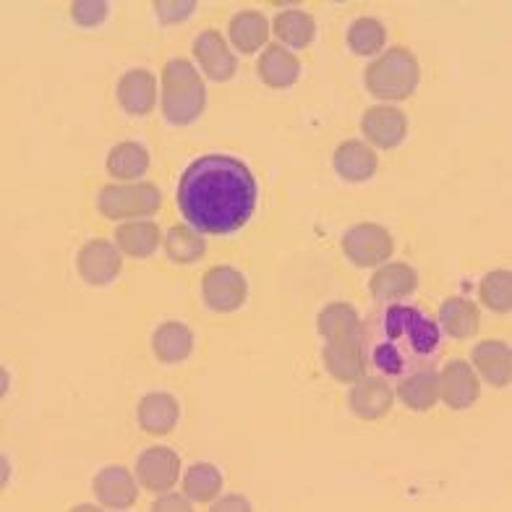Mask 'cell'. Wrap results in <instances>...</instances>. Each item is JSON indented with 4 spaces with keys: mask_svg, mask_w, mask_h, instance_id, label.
<instances>
[{
    "mask_svg": "<svg viewBox=\"0 0 512 512\" xmlns=\"http://www.w3.org/2000/svg\"><path fill=\"white\" fill-rule=\"evenodd\" d=\"M348 45L356 55H371L382 50L384 45V27L377 19H358L353 21L348 32Z\"/></svg>",
    "mask_w": 512,
    "mask_h": 512,
    "instance_id": "cell-31",
    "label": "cell"
},
{
    "mask_svg": "<svg viewBox=\"0 0 512 512\" xmlns=\"http://www.w3.org/2000/svg\"><path fill=\"white\" fill-rule=\"evenodd\" d=\"M439 392H442V398L450 408L463 411V408H471L479 398V382H476V374L465 361H450L445 366L442 382H439Z\"/></svg>",
    "mask_w": 512,
    "mask_h": 512,
    "instance_id": "cell-13",
    "label": "cell"
},
{
    "mask_svg": "<svg viewBox=\"0 0 512 512\" xmlns=\"http://www.w3.org/2000/svg\"><path fill=\"white\" fill-rule=\"evenodd\" d=\"M343 251L358 267H377L392 256V238L379 225H356L345 233Z\"/></svg>",
    "mask_w": 512,
    "mask_h": 512,
    "instance_id": "cell-7",
    "label": "cell"
},
{
    "mask_svg": "<svg viewBox=\"0 0 512 512\" xmlns=\"http://www.w3.org/2000/svg\"><path fill=\"white\" fill-rule=\"evenodd\" d=\"M215 510H249V502L241 497H230L220 502V505H215Z\"/></svg>",
    "mask_w": 512,
    "mask_h": 512,
    "instance_id": "cell-36",
    "label": "cell"
},
{
    "mask_svg": "<svg viewBox=\"0 0 512 512\" xmlns=\"http://www.w3.org/2000/svg\"><path fill=\"white\" fill-rule=\"evenodd\" d=\"M319 332L324 343V364L340 382H356L361 377V322L353 306L332 304L319 314Z\"/></svg>",
    "mask_w": 512,
    "mask_h": 512,
    "instance_id": "cell-3",
    "label": "cell"
},
{
    "mask_svg": "<svg viewBox=\"0 0 512 512\" xmlns=\"http://www.w3.org/2000/svg\"><path fill=\"white\" fill-rule=\"evenodd\" d=\"M95 494L105 507L123 510V507L134 505L136 502V484L126 468H121V465H110V468L97 473Z\"/></svg>",
    "mask_w": 512,
    "mask_h": 512,
    "instance_id": "cell-15",
    "label": "cell"
},
{
    "mask_svg": "<svg viewBox=\"0 0 512 512\" xmlns=\"http://www.w3.org/2000/svg\"><path fill=\"white\" fill-rule=\"evenodd\" d=\"M392 405V390L390 384L379 377L361 379L351 390V408L356 416L366 418V421H377L384 413L390 411Z\"/></svg>",
    "mask_w": 512,
    "mask_h": 512,
    "instance_id": "cell-16",
    "label": "cell"
},
{
    "mask_svg": "<svg viewBox=\"0 0 512 512\" xmlns=\"http://www.w3.org/2000/svg\"><path fill=\"white\" fill-rule=\"evenodd\" d=\"M155 11L160 21L170 24V21H181L196 11L194 0H183V3H155Z\"/></svg>",
    "mask_w": 512,
    "mask_h": 512,
    "instance_id": "cell-34",
    "label": "cell"
},
{
    "mask_svg": "<svg viewBox=\"0 0 512 512\" xmlns=\"http://www.w3.org/2000/svg\"><path fill=\"white\" fill-rule=\"evenodd\" d=\"M364 134L379 149H395L408 134V121L398 108H371L364 115Z\"/></svg>",
    "mask_w": 512,
    "mask_h": 512,
    "instance_id": "cell-12",
    "label": "cell"
},
{
    "mask_svg": "<svg viewBox=\"0 0 512 512\" xmlns=\"http://www.w3.org/2000/svg\"><path fill=\"white\" fill-rule=\"evenodd\" d=\"M97 207L110 220L152 215L160 207V191L152 183H139V186H105L100 191Z\"/></svg>",
    "mask_w": 512,
    "mask_h": 512,
    "instance_id": "cell-6",
    "label": "cell"
},
{
    "mask_svg": "<svg viewBox=\"0 0 512 512\" xmlns=\"http://www.w3.org/2000/svg\"><path fill=\"white\" fill-rule=\"evenodd\" d=\"M398 395L413 411H429V408H434V403L439 398V379L434 374V369L416 371L411 377H405L400 382Z\"/></svg>",
    "mask_w": 512,
    "mask_h": 512,
    "instance_id": "cell-24",
    "label": "cell"
},
{
    "mask_svg": "<svg viewBox=\"0 0 512 512\" xmlns=\"http://www.w3.org/2000/svg\"><path fill=\"white\" fill-rule=\"evenodd\" d=\"M178 421V403L173 395L152 392L139 405V424L149 434H168Z\"/></svg>",
    "mask_w": 512,
    "mask_h": 512,
    "instance_id": "cell-21",
    "label": "cell"
},
{
    "mask_svg": "<svg viewBox=\"0 0 512 512\" xmlns=\"http://www.w3.org/2000/svg\"><path fill=\"white\" fill-rule=\"evenodd\" d=\"M204 301L215 311H236L246 301V280L233 267H212L202 283Z\"/></svg>",
    "mask_w": 512,
    "mask_h": 512,
    "instance_id": "cell-8",
    "label": "cell"
},
{
    "mask_svg": "<svg viewBox=\"0 0 512 512\" xmlns=\"http://www.w3.org/2000/svg\"><path fill=\"white\" fill-rule=\"evenodd\" d=\"M155 97V76L144 71V68L128 71L118 81V100H121L123 110H128L131 115H147L149 110L155 108Z\"/></svg>",
    "mask_w": 512,
    "mask_h": 512,
    "instance_id": "cell-14",
    "label": "cell"
},
{
    "mask_svg": "<svg viewBox=\"0 0 512 512\" xmlns=\"http://www.w3.org/2000/svg\"><path fill=\"white\" fill-rule=\"evenodd\" d=\"M71 16H74V21L81 24V27H97V24L108 19V3H102V0H95V3L79 0L71 8Z\"/></svg>",
    "mask_w": 512,
    "mask_h": 512,
    "instance_id": "cell-33",
    "label": "cell"
},
{
    "mask_svg": "<svg viewBox=\"0 0 512 512\" xmlns=\"http://www.w3.org/2000/svg\"><path fill=\"white\" fill-rule=\"evenodd\" d=\"M121 272V254L110 241H89L79 251V275L89 285H108Z\"/></svg>",
    "mask_w": 512,
    "mask_h": 512,
    "instance_id": "cell-10",
    "label": "cell"
},
{
    "mask_svg": "<svg viewBox=\"0 0 512 512\" xmlns=\"http://www.w3.org/2000/svg\"><path fill=\"white\" fill-rule=\"evenodd\" d=\"M220 489H223V476L215 465L209 463L194 465L183 481V492L189 494L194 502H212L220 494Z\"/></svg>",
    "mask_w": 512,
    "mask_h": 512,
    "instance_id": "cell-29",
    "label": "cell"
},
{
    "mask_svg": "<svg viewBox=\"0 0 512 512\" xmlns=\"http://www.w3.org/2000/svg\"><path fill=\"white\" fill-rule=\"evenodd\" d=\"M152 510L162 512V510H189V505H186V499L183 497H176V494H170V497L160 499Z\"/></svg>",
    "mask_w": 512,
    "mask_h": 512,
    "instance_id": "cell-35",
    "label": "cell"
},
{
    "mask_svg": "<svg viewBox=\"0 0 512 512\" xmlns=\"http://www.w3.org/2000/svg\"><path fill=\"white\" fill-rule=\"evenodd\" d=\"M115 241L128 256L144 259L160 246V228L155 223H126L115 230Z\"/></svg>",
    "mask_w": 512,
    "mask_h": 512,
    "instance_id": "cell-25",
    "label": "cell"
},
{
    "mask_svg": "<svg viewBox=\"0 0 512 512\" xmlns=\"http://www.w3.org/2000/svg\"><path fill=\"white\" fill-rule=\"evenodd\" d=\"M194 55L199 66L204 68V74L215 81H228L230 76L236 74V55L230 53L225 40L217 32H202L194 42Z\"/></svg>",
    "mask_w": 512,
    "mask_h": 512,
    "instance_id": "cell-11",
    "label": "cell"
},
{
    "mask_svg": "<svg viewBox=\"0 0 512 512\" xmlns=\"http://www.w3.org/2000/svg\"><path fill=\"white\" fill-rule=\"evenodd\" d=\"M418 61L411 50L392 48L366 68V87L382 100H405L418 84Z\"/></svg>",
    "mask_w": 512,
    "mask_h": 512,
    "instance_id": "cell-5",
    "label": "cell"
},
{
    "mask_svg": "<svg viewBox=\"0 0 512 512\" xmlns=\"http://www.w3.org/2000/svg\"><path fill=\"white\" fill-rule=\"evenodd\" d=\"M439 322H442L447 335L465 340V337H473L479 330V309L465 298H447L442 309H439Z\"/></svg>",
    "mask_w": 512,
    "mask_h": 512,
    "instance_id": "cell-23",
    "label": "cell"
},
{
    "mask_svg": "<svg viewBox=\"0 0 512 512\" xmlns=\"http://www.w3.org/2000/svg\"><path fill=\"white\" fill-rule=\"evenodd\" d=\"M259 202L256 178L241 160L207 155L191 162L178 183L186 223L207 236H233L249 223Z\"/></svg>",
    "mask_w": 512,
    "mask_h": 512,
    "instance_id": "cell-1",
    "label": "cell"
},
{
    "mask_svg": "<svg viewBox=\"0 0 512 512\" xmlns=\"http://www.w3.org/2000/svg\"><path fill=\"white\" fill-rule=\"evenodd\" d=\"M473 364L481 371V377L492 382L494 387L510 384V345H505L502 340H486V343L476 345Z\"/></svg>",
    "mask_w": 512,
    "mask_h": 512,
    "instance_id": "cell-20",
    "label": "cell"
},
{
    "mask_svg": "<svg viewBox=\"0 0 512 512\" xmlns=\"http://www.w3.org/2000/svg\"><path fill=\"white\" fill-rule=\"evenodd\" d=\"M207 89L189 61H170L162 71V110L170 123H194L204 110Z\"/></svg>",
    "mask_w": 512,
    "mask_h": 512,
    "instance_id": "cell-4",
    "label": "cell"
},
{
    "mask_svg": "<svg viewBox=\"0 0 512 512\" xmlns=\"http://www.w3.org/2000/svg\"><path fill=\"white\" fill-rule=\"evenodd\" d=\"M181 458L168 447H152L136 460V476L149 492H168L178 481Z\"/></svg>",
    "mask_w": 512,
    "mask_h": 512,
    "instance_id": "cell-9",
    "label": "cell"
},
{
    "mask_svg": "<svg viewBox=\"0 0 512 512\" xmlns=\"http://www.w3.org/2000/svg\"><path fill=\"white\" fill-rule=\"evenodd\" d=\"M512 275L510 272H492V275L486 277L484 283H481V298H484V304L494 311H510L512 301Z\"/></svg>",
    "mask_w": 512,
    "mask_h": 512,
    "instance_id": "cell-32",
    "label": "cell"
},
{
    "mask_svg": "<svg viewBox=\"0 0 512 512\" xmlns=\"http://www.w3.org/2000/svg\"><path fill=\"white\" fill-rule=\"evenodd\" d=\"M361 340L366 369L384 382H403L416 371L434 369L445 345L434 319L403 304L374 311Z\"/></svg>",
    "mask_w": 512,
    "mask_h": 512,
    "instance_id": "cell-2",
    "label": "cell"
},
{
    "mask_svg": "<svg viewBox=\"0 0 512 512\" xmlns=\"http://www.w3.org/2000/svg\"><path fill=\"white\" fill-rule=\"evenodd\" d=\"M416 283V272L411 267H405V264H387V267H382L377 275L371 277L369 290L379 304H392L398 298L411 296L413 290H416Z\"/></svg>",
    "mask_w": 512,
    "mask_h": 512,
    "instance_id": "cell-17",
    "label": "cell"
},
{
    "mask_svg": "<svg viewBox=\"0 0 512 512\" xmlns=\"http://www.w3.org/2000/svg\"><path fill=\"white\" fill-rule=\"evenodd\" d=\"M301 74V63L293 53H288L285 48H267L259 58V76L264 79V84H270L275 89L293 87Z\"/></svg>",
    "mask_w": 512,
    "mask_h": 512,
    "instance_id": "cell-19",
    "label": "cell"
},
{
    "mask_svg": "<svg viewBox=\"0 0 512 512\" xmlns=\"http://www.w3.org/2000/svg\"><path fill=\"white\" fill-rule=\"evenodd\" d=\"M165 246H168V256L173 262L191 264L199 262L204 256V241L199 236H194V230L176 225V228L168 230L165 236Z\"/></svg>",
    "mask_w": 512,
    "mask_h": 512,
    "instance_id": "cell-30",
    "label": "cell"
},
{
    "mask_svg": "<svg viewBox=\"0 0 512 512\" xmlns=\"http://www.w3.org/2000/svg\"><path fill=\"white\" fill-rule=\"evenodd\" d=\"M267 19L256 11H243L236 19L230 21V40L241 53H256V48H262L267 42Z\"/></svg>",
    "mask_w": 512,
    "mask_h": 512,
    "instance_id": "cell-26",
    "label": "cell"
},
{
    "mask_svg": "<svg viewBox=\"0 0 512 512\" xmlns=\"http://www.w3.org/2000/svg\"><path fill=\"white\" fill-rule=\"evenodd\" d=\"M149 168V155L142 144L123 142L110 152L108 157V170L110 176L123 178V181H136L142 178Z\"/></svg>",
    "mask_w": 512,
    "mask_h": 512,
    "instance_id": "cell-27",
    "label": "cell"
},
{
    "mask_svg": "<svg viewBox=\"0 0 512 512\" xmlns=\"http://www.w3.org/2000/svg\"><path fill=\"white\" fill-rule=\"evenodd\" d=\"M377 165L379 160L374 149L361 142H345L335 152V170L340 173V178L351 183L369 181L377 173Z\"/></svg>",
    "mask_w": 512,
    "mask_h": 512,
    "instance_id": "cell-18",
    "label": "cell"
},
{
    "mask_svg": "<svg viewBox=\"0 0 512 512\" xmlns=\"http://www.w3.org/2000/svg\"><path fill=\"white\" fill-rule=\"evenodd\" d=\"M152 348H155L160 361H165V364H178V361L189 358L191 351H194V335L183 324L165 322L155 332V337H152Z\"/></svg>",
    "mask_w": 512,
    "mask_h": 512,
    "instance_id": "cell-22",
    "label": "cell"
},
{
    "mask_svg": "<svg viewBox=\"0 0 512 512\" xmlns=\"http://www.w3.org/2000/svg\"><path fill=\"white\" fill-rule=\"evenodd\" d=\"M275 34L277 40L285 42L288 48H309L314 34H317V24L304 11H285L275 19Z\"/></svg>",
    "mask_w": 512,
    "mask_h": 512,
    "instance_id": "cell-28",
    "label": "cell"
}]
</instances>
